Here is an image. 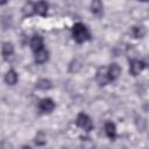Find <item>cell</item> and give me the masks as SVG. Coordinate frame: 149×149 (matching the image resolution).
<instances>
[{
    "mask_svg": "<svg viewBox=\"0 0 149 149\" xmlns=\"http://www.w3.org/2000/svg\"><path fill=\"white\" fill-rule=\"evenodd\" d=\"M72 37L77 43H84L91 38V33L84 23L77 22L72 27Z\"/></svg>",
    "mask_w": 149,
    "mask_h": 149,
    "instance_id": "6da1fadb",
    "label": "cell"
},
{
    "mask_svg": "<svg viewBox=\"0 0 149 149\" xmlns=\"http://www.w3.org/2000/svg\"><path fill=\"white\" fill-rule=\"evenodd\" d=\"M76 123H77L78 127H80L85 132H91L93 129V123H92L90 116L85 113H79L78 114V116L76 119Z\"/></svg>",
    "mask_w": 149,
    "mask_h": 149,
    "instance_id": "7a4b0ae2",
    "label": "cell"
},
{
    "mask_svg": "<svg viewBox=\"0 0 149 149\" xmlns=\"http://www.w3.org/2000/svg\"><path fill=\"white\" fill-rule=\"evenodd\" d=\"M55 108V102L50 98H43L38 102V109L41 113H50Z\"/></svg>",
    "mask_w": 149,
    "mask_h": 149,
    "instance_id": "3957f363",
    "label": "cell"
},
{
    "mask_svg": "<svg viewBox=\"0 0 149 149\" xmlns=\"http://www.w3.org/2000/svg\"><path fill=\"white\" fill-rule=\"evenodd\" d=\"M146 68V63L140 59H133L130 62V66H129V73L132 76H137L140 74Z\"/></svg>",
    "mask_w": 149,
    "mask_h": 149,
    "instance_id": "277c9868",
    "label": "cell"
},
{
    "mask_svg": "<svg viewBox=\"0 0 149 149\" xmlns=\"http://www.w3.org/2000/svg\"><path fill=\"white\" fill-rule=\"evenodd\" d=\"M120 73H121V68L116 63H112L107 68V76L109 78V81H113V80L118 79Z\"/></svg>",
    "mask_w": 149,
    "mask_h": 149,
    "instance_id": "5b68a950",
    "label": "cell"
},
{
    "mask_svg": "<svg viewBox=\"0 0 149 149\" xmlns=\"http://www.w3.org/2000/svg\"><path fill=\"white\" fill-rule=\"evenodd\" d=\"M95 79L98 81L99 85H106L109 83V78L107 76V68L105 66H101L98 69L97 71V74H95Z\"/></svg>",
    "mask_w": 149,
    "mask_h": 149,
    "instance_id": "8992f818",
    "label": "cell"
},
{
    "mask_svg": "<svg viewBox=\"0 0 149 149\" xmlns=\"http://www.w3.org/2000/svg\"><path fill=\"white\" fill-rule=\"evenodd\" d=\"M48 9H49V5L45 0H40L35 3V13H37L41 16H45L48 14Z\"/></svg>",
    "mask_w": 149,
    "mask_h": 149,
    "instance_id": "52a82bcc",
    "label": "cell"
},
{
    "mask_svg": "<svg viewBox=\"0 0 149 149\" xmlns=\"http://www.w3.org/2000/svg\"><path fill=\"white\" fill-rule=\"evenodd\" d=\"M34 58H35V62H36L37 64H43V63H45V62L48 61V58H49V52H48V50H45L44 48H41L40 50L35 51Z\"/></svg>",
    "mask_w": 149,
    "mask_h": 149,
    "instance_id": "ba28073f",
    "label": "cell"
},
{
    "mask_svg": "<svg viewBox=\"0 0 149 149\" xmlns=\"http://www.w3.org/2000/svg\"><path fill=\"white\" fill-rule=\"evenodd\" d=\"M104 128H105V133L108 136V139L114 140L115 136H116V127H115V125L112 121H107L105 123V127Z\"/></svg>",
    "mask_w": 149,
    "mask_h": 149,
    "instance_id": "9c48e42d",
    "label": "cell"
},
{
    "mask_svg": "<svg viewBox=\"0 0 149 149\" xmlns=\"http://www.w3.org/2000/svg\"><path fill=\"white\" fill-rule=\"evenodd\" d=\"M30 48L34 52L40 50L41 48H43V38L40 35H34L30 41Z\"/></svg>",
    "mask_w": 149,
    "mask_h": 149,
    "instance_id": "30bf717a",
    "label": "cell"
},
{
    "mask_svg": "<svg viewBox=\"0 0 149 149\" xmlns=\"http://www.w3.org/2000/svg\"><path fill=\"white\" fill-rule=\"evenodd\" d=\"M1 54H2V56H3L6 59H7L8 57L13 56V54H14V45H13L10 42H5V43H2Z\"/></svg>",
    "mask_w": 149,
    "mask_h": 149,
    "instance_id": "8fae6325",
    "label": "cell"
},
{
    "mask_svg": "<svg viewBox=\"0 0 149 149\" xmlns=\"http://www.w3.org/2000/svg\"><path fill=\"white\" fill-rule=\"evenodd\" d=\"M91 12L97 15V16H101L102 12H104V7L100 0H92L91 2Z\"/></svg>",
    "mask_w": 149,
    "mask_h": 149,
    "instance_id": "7c38bea8",
    "label": "cell"
},
{
    "mask_svg": "<svg viewBox=\"0 0 149 149\" xmlns=\"http://www.w3.org/2000/svg\"><path fill=\"white\" fill-rule=\"evenodd\" d=\"M17 79H19L17 73H16V71L13 70V69H10L9 71H7V73L5 74V81H6L8 85H15V84L17 83Z\"/></svg>",
    "mask_w": 149,
    "mask_h": 149,
    "instance_id": "4fadbf2b",
    "label": "cell"
},
{
    "mask_svg": "<svg viewBox=\"0 0 149 149\" xmlns=\"http://www.w3.org/2000/svg\"><path fill=\"white\" fill-rule=\"evenodd\" d=\"M51 87H52L51 81L49 79H45V78H42V79L37 80V83H36V88H38V90L45 91V90H50Z\"/></svg>",
    "mask_w": 149,
    "mask_h": 149,
    "instance_id": "5bb4252c",
    "label": "cell"
},
{
    "mask_svg": "<svg viewBox=\"0 0 149 149\" xmlns=\"http://www.w3.org/2000/svg\"><path fill=\"white\" fill-rule=\"evenodd\" d=\"M22 12H23V15H24V16H31V15L35 13V5H34L31 1L27 2V3L23 6Z\"/></svg>",
    "mask_w": 149,
    "mask_h": 149,
    "instance_id": "9a60e30c",
    "label": "cell"
},
{
    "mask_svg": "<svg viewBox=\"0 0 149 149\" xmlns=\"http://www.w3.org/2000/svg\"><path fill=\"white\" fill-rule=\"evenodd\" d=\"M132 33L135 38H142L146 35V28L142 26H135V27H133Z\"/></svg>",
    "mask_w": 149,
    "mask_h": 149,
    "instance_id": "2e32d148",
    "label": "cell"
},
{
    "mask_svg": "<svg viewBox=\"0 0 149 149\" xmlns=\"http://www.w3.org/2000/svg\"><path fill=\"white\" fill-rule=\"evenodd\" d=\"M45 142H47V140H45L44 133L43 132H38L37 135L35 136V143L37 146H43V144H45Z\"/></svg>",
    "mask_w": 149,
    "mask_h": 149,
    "instance_id": "e0dca14e",
    "label": "cell"
},
{
    "mask_svg": "<svg viewBox=\"0 0 149 149\" xmlns=\"http://www.w3.org/2000/svg\"><path fill=\"white\" fill-rule=\"evenodd\" d=\"M7 2V0H0V6H2V5H5Z\"/></svg>",
    "mask_w": 149,
    "mask_h": 149,
    "instance_id": "ac0fdd59",
    "label": "cell"
},
{
    "mask_svg": "<svg viewBox=\"0 0 149 149\" xmlns=\"http://www.w3.org/2000/svg\"><path fill=\"white\" fill-rule=\"evenodd\" d=\"M140 1H147V0H140Z\"/></svg>",
    "mask_w": 149,
    "mask_h": 149,
    "instance_id": "d6986e66",
    "label": "cell"
}]
</instances>
